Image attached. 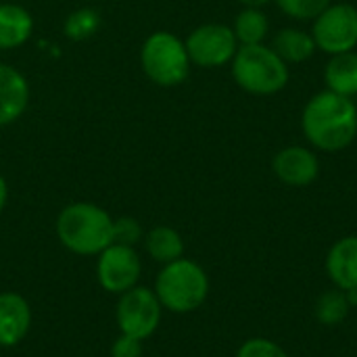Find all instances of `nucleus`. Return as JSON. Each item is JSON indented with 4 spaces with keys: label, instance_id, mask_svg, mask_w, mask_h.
Instances as JSON below:
<instances>
[{
    "label": "nucleus",
    "instance_id": "6e6552de",
    "mask_svg": "<svg viewBox=\"0 0 357 357\" xmlns=\"http://www.w3.org/2000/svg\"><path fill=\"white\" fill-rule=\"evenodd\" d=\"M190 63L201 69H218L230 65L236 50L238 40L230 25L226 23H203L197 25L184 38Z\"/></svg>",
    "mask_w": 357,
    "mask_h": 357
},
{
    "label": "nucleus",
    "instance_id": "f257e3e1",
    "mask_svg": "<svg viewBox=\"0 0 357 357\" xmlns=\"http://www.w3.org/2000/svg\"><path fill=\"white\" fill-rule=\"evenodd\" d=\"M301 132L314 151H345L357 138L356 100L331 90L314 94L303 107Z\"/></svg>",
    "mask_w": 357,
    "mask_h": 357
},
{
    "label": "nucleus",
    "instance_id": "a211bd4d",
    "mask_svg": "<svg viewBox=\"0 0 357 357\" xmlns=\"http://www.w3.org/2000/svg\"><path fill=\"white\" fill-rule=\"evenodd\" d=\"M241 46L251 44H264L270 33V19L264 13V8H247L234 17V23L230 25Z\"/></svg>",
    "mask_w": 357,
    "mask_h": 357
},
{
    "label": "nucleus",
    "instance_id": "39448f33",
    "mask_svg": "<svg viewBox=\"0 0 357 357\" xmlns=\"http://www.w3.org/2000/svg\"><path fill=\"white\" fill-rule=\"evenodd\" d=\"M140 69L159 88L184 84L192 69L184 40L167 29L149 33L140 46Z\"/></svg>",
    "mask_w": 357,
    "mask_h": 357
},
{
    "label": "nucleus",
    "instance_id": "9b49d317",
    "mask_svg": "<svg viewBox=\"0 0 357 357\" xmlns=\"http://www.w3.org/2000/svg\"><path fill=\"white\" fill-rule=\"evenodd\" d=\"M33 314L29 301L15 293L4 291L0 293V347L13 349L25 341L31 331Z\"/></svg>",
    "mask_w": 357,
    "mask_h": 357
},
{
    "label": "nucleus",
    "instance_id": "393cba45",
    "mask_svg": "<svg viewBox=\"0 0 357 357\" xmlns=\"http://www.w3.org/2000/svg\"><path fill=\"white\" fill-rule=\"evenodd\" d=\"M6 203H8V184H6V178L0 174V213L4 211Z\"/></svg>",
    "mask_w": 357,
    "mask_h": 357
},
{
    "label": "nucleus",
    "instance_id": "0eeeda50",
    "mask_svg": "<svg viewBox=\"0 0 357 357\" xmlns=\"http://www.w3.org/2000/svg\"><path fill=\"white\" fill-rule=\"evenodd\" d=\"M312 36L316 48L328 56L356 50L357 6L349 2H331L312 21Z\"/></svg>",
    "mask_w": 357,
    "mask_h": 357
},
{
    "label": "nucleus",
    "instance_id": "f03ea898",
    "mask_svg": "<svg viewBox=\"0 0 357 357\" xmlns=\"http://www.w3.org/2000/svg\"><path fill=\"white\" fill-rule=\"evenodd\" d=\"M115 218L96 203L75 201L65 205L54 222L59 243L73 255L96 257L113 245Z\"/></svg>",
    "mask_w": 357,
    "mask_h": 357
},
{
    "label": "nucleus",
    "instance_id": "423d86ee",
    "mask_svg": "<svg viewBox=\"0 0 357 357\" xmlns=\"http://www.w3.org/2000/svg\"><path fill=\"white\" fill-rule=\"evenodd\" d=\"M161 318H163V307L155 291L149 287L138 284L117 297L115 322L121 335L134 337L144 343L159 331Z\"/></svg>",
    "mask_w": 357,
    "mask_h": 357
},
{
    "label": "nucleus",
    "instance_id": "aec40b11",
    "mask_svg": "<svg viewBox=\"0 0 357 357\" xmlns=\"http://www.w3.org/2000/svg\"><path fill=\"white\" fill-rule=\"evenodd\" d=\"M100 27H102L100 10H96L92 6H79L67 15V19L63 23V33L73 42H84V40H90L92 36H96Z\"/></svg>",
    "mask_w": 357,
    "mask_h": 357
},
{
    "label": "nucleus",
    "instance_id": "b1692460",
    "mask_svg": "<svg viewBox=\"0 0 357 357\" xmlns=\"http://www.w3.org/2000/svg\"><path fill=\"white\" fill-rule=\"evenodd\" d=\"M109 354L111 357H142V341L119 333V337L111 343Z\"/></svg>",
    "mask_w": 357,
    "mask_h": 357
},
{
    "label": "nucleus",
    "instance_id": "dca6fc26",
    "mask_svg": "<svg viewBox=\"0 0 357 357\" xmlns=\"http://www.w3.org/2000/svg\"><path fill=\"white\" fill-rule=\"evenodd\" d=\"M142 247H144L146 255L153 261L161 264V266L184 257V238H182V234L176 228L165 226V224L155 226L149 232H144Z\"/></svg>",
    "mask_w": 357,
    "mask_h": 357
},
{
    "label": "nucleus",
    "instance_id": "5701e85b",
    "mask_svg": "<svg viewBox=\"0 0 357 357\" xmlns=\"http://www.w3.org/2000/svg\"><path fill=\"white\" fill-rule=\"evenodd\" d=\"M236 357H289V354L272 339L253 337L236 349Z\"/></svg>",
    "mask_w": 357,
    "mask_h": 357
},
{
    "label": "nucleus",
    "instance_id": "a878e982",
    "mask_svg": "<svg viewBox=\"0 0 357 357\" xmlns=\"http://www.w3.org/2000/svg\"><path fill=\"white\" fill-rule=\"evenodd\" d=\"M236 2L243 4V6H247V8H264L270 2H274V0H236Z\"/></svg>",
    "mask_w": 357,
    "mask_h": 357
},
{
    "label": "nucleus",
    "instance_id": "2eb2a0df",
    "mask_svg": "<svg viewBox=\"0 0 357 357\" xmlns=\"http://www.w3.org/2000/svg\"><path fill=\"white\" fill-rule=\"evenodd\" d=\"M270 46L289 67L310 61L318 50L312 31L301 29V27H282V29H278Z\"/></svg>",
    "mask_w": 357,
    "mask_h": 357
},
{
    "label": "nucleus",
    "instance_id": "7ed1b4c3",
    "mask_svg": "<svg viewBox=\"0 0 357 357\" xmlns=\"http://www.w3.org/2000/svg\"><path fill=\"white\" fill-rule=\"evenodd\" d=\"M209 289L211 282L205 268L188 257L161 266L153 284L163 312L180 316L201 310L209 297Z\"/></svg>",
    "mask_w": 357,
    "mask_h": 357
},
{
    "label": "nucleus",
    "instance_id": "6ab92c4d",
    "mask_svg": "<svg viewBox=\"0 0 357 357\" xmlns=\"http://www.w3.org/2000/svg\"><path fill=\"white\" fill-rule=\"evenodd\" d=\"M316 320L322 324V326H328V328H335L339 324H343L351 312V305H349V299L345 295V291L333 287L331 291H324L318 301H316Z\"/></svg>",
    "mask_w": 357,
    "mask_h": 357
},
{
    "label": "nucleus",
    "instance_id": "9d476101",
    "mask_svg": "<svg viewBox=\"0 0 357 357\" xmlns=\"http://www.w3.org/2000/svg\"><path fill=\"white\" fill-rule=\"evenodd\" d=\"M274 176L293 188H305L320 176V159L312 146L291 144L280 149L272 159Z\"/></svg>",
    "mask_w": 357,
    "mask_h": 357
},
{
    "label": "nucleus",
    "instance_id": "412c9836",
    "mask_svg": "<svg viewBox=\"0 0 357 357\" xmlns=\"http://www.w3.org/2000/svg\"><path fill=\"white\" fill-rule=\"evenodd\" d=\"M333 0H276L278 8L295 21H314Z\"/></svg>",
    "mask_w": 357,
    "mask_h": 357
},
{
    "label": "nucleus",
    "instance_id": "f3484780",
    "mask_svg": "<svg viewBox=\"0 0 357 357\" xmlns=\"http://www.w3.org/2000/svg\"><path fill=\"white\" fill-rule=\"evenodd\" d=\"M326 90L354 98L357 96V52L333 54L324 67Z\"/></svg>",
    "mask_w": 357,
    "mask_h": 357
},
{
    "label": "nucleus",
    "instance_id": "4468645a",
    "mask_svg": "<svg viewBox=\"0 0 357 357\" xmlns=\"http://www.w3.org/2000/svg\"><path fill=\"white\" fill-rule=\"evenodd\" d=\"M33 17L31 13L15 2L0 4V50H17L29 42L33 36Z\"/></svg>",
    "mask_w": 357,
    "mask_h": 357
},
{
    "label": "nucleus",
    "instance_id": "bb28decb",
    "mask_svg": "<svg viewBox=\"0 0 357 357\" xmlns=\"http://www.w3.org/2000/svg\"><path fill=\"white\" fill-rule=\"evenodd\" d=\"M345 295H347V299H349V305H351V310L357 307V289L354 291H345Z\"/></svg>",
    "mask_w": 357,
    "mask_h": 357
},
{
    "label": "nucleus",
    "instance_id": "f8f14e48",
    "mask_svg": "<svg viewBox=\"0 0 357 357\" xmlns=\"http://www.w3.org/2000/svg\"><path fill=\"white\" fill-rule=\"evenodd\" d=\"M31 86L13 65L0 63V130L13 126L29 107Z\"/></svg>",
    "mask_w": 357,
    "mask_h": 357
},
{
    "label": "nucleus",
    "instance_id": "1a4fd4ad",
    "mask_svg": "<svg viewBox=\"0 0 357 357\" xmlns=\"http://www.w3.org/2000/svg\"><path fill=\"white\" fill-rule=\"evenodd\" d=\"M142 259L136 247L128 245H109L102 253L96 255V280L102 291L111 295H121L140 284Z\"/></svg>",
    "mask_w": 357,
    "mask_h": 357
},
{
    "label": "nucleus",
    "instance_id": "4be33fe9",
    "mask_svg": "<svg viewBox=\"0 0 357 357\" xmlns=\"http://www.w3.org/2000/svg\"><path fill=\"white\" fill-rule=\"evenodd\" d=\"M142 238H144V230H142L138 220H134L130 215L115 218V222H113V243L136 247L138 243H142Z\"/></svg>",
    "mask_w": 357,
    "mask_h": 357
},
{
    "label": "nucleus",
    "instance_id": "20e7f679",
    "mask_svg": "<svg viewBox=\"0 0 357 357\" xmlns=\"http://www.w3.org/2000/svg\"><path fill=\"white\" fill-rule=\"evenodd\" d=\"M230 71L234 84L253 96L278 94L291 79V67L266 42L238 46Z\"/></svg>",
    "mask_w": 357,
    "mask_h": 357
},
{
    "label": "nucleus",
    "instance_id": "ddd939ff",
    "mask_svg": "<svg viewBox=\"0 0 357 357\" xmlns=\"http://www.w3.org/2000/svg\"><path fill=\"white\" fill-rule=\"evenodd\" d=\"M326 274L341 291L357 289V234L339 238L326 253Z\"/></svg>",
    "mask_w": 357,
    "mask_h": 357
}]
</instances>
